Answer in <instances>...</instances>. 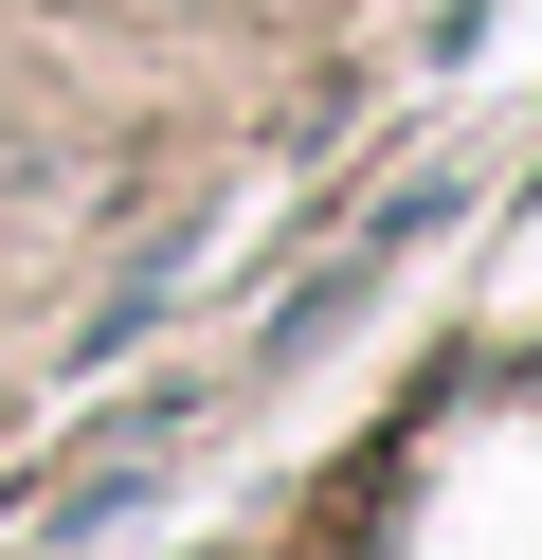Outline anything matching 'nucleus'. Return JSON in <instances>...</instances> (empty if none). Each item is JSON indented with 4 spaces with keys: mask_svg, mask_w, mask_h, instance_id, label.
<instances>
[{
    "mask_svg": "<svg viewBox=\"0 0 542 560\" xmlns=\"http://www.w3.org/2000/svg\"><path fill=\"white\" fill-rule=\"evenodd\" d=\"M72 19H163V0H72Z\"/></svg>",
    "mask_w": 542,
    "mask_h": 560,
    "instance_id": "obj_1",
    "label": "nucleus"
}]
</instances>
